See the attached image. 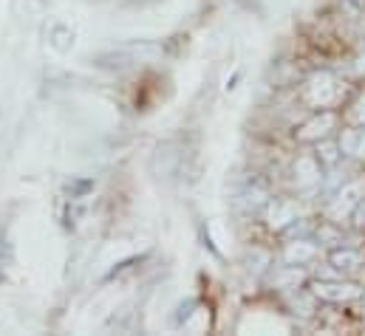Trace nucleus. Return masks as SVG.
<instances>
[{"label": "nucleus", "mask_w": 365, "mask_h": 336, "mask_svg": "<svg viewBox=\"0 0 365 336\" xmlns=\"http://www.w3.org/2000/svg\"><path fill=\"white\" fill-rule=\"evenodd\" d=\"M331 263H334L340 271H354V268H360V266H363V254L351 252V249H343V252L331 254Z\"/></svg>", "instance_id": "3"}, {"label": "nucleus", "mask_w": 365, "mask_h": 336, "mask_svg": "<svg viewBox=\"0 0 365 336\" xmlns=\"http://www.w3.org/2000/svg\"><path fill=\"white\" fill-rule=\"evenodd\" d=\"M312 257H314V246H309V243H294V246L286 249L289 263H303V260H312Z\"/></svg>", "instance_id": "4"}, {"label": "nucleus", "mask_w": 365, "mask_h": 336, "mask_svg": "<svg viewBox=\"0 0 365 336\" xmlns=\"http://www.w3.org/2000/svg\"><path fill=\"white\" fill-rule=\"evenodd\" d=\"M340 147L354 159H365V130H346L340 139Z\"/></svg>", "instance_id": "1"}, {"label": "nucleus", "mask_w": 365, "mask_h": 336, "mask_svg": "<svg viewBox=\"0 0 365 336\" xmlns=\"http://www.w3.org/2000/svg\"><path fill=\"white\" fill-rule=\"evenodd\" d=\"M317 294L326 297V300H351L360 294V288L354 285H331V283H320L317 285Z\"/></svg>", "instance_id": "2"}]
</instances>
